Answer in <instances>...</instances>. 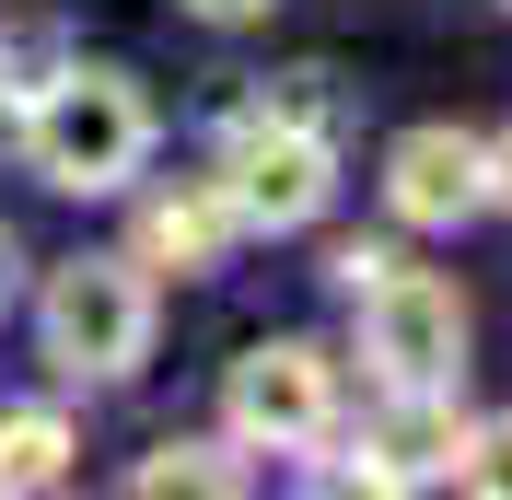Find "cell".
Wrapping results in <instances>:
<instances>
[{
	"instance_id": "1",
	"label": "cell",
	"mask_w": 512,
	"mask_h": 500,
	"mask_svg": "<svg viewBox=\"0 0 512 500\" xmlns=\"http://www.w3.org/2000/svg\"><path fill=\"white\" fill-rule=\"evenodd\" d=\"M12 140H24V163H35L59 198H117L128 175L152 163V94H140L128 70L70 59L59 82L12 117Z\"/></svg>"
},
{
	"instance_id": "2",
	"label": "cell",
	"mask_w": 512,
	"mask_h": 500,
	"mask_svg": "<svg viewBox=\"0 0 512 500\" xmlns=\"http://www.w3.org/2000/svg\"><path fill=\"white\" fill-rule=\"evenodd\" d=\"M35 326H47V361L70 384H128L152 361V268L140 256H70V268H47Z\"/></svg>"
},
{
	"instance_id": "3",
	"label": "cell",
	"mask_w": 512,
	"mask_h": 500,
	"mask_svg": "<svg viewBox=\"0 0 512 500\" xmlns=\"http://www.w3.org/2000/svg\"><path fill=\"white\" fill-rule=\"evenodd\" d=\"M222 210L233 233H303V221L338 198V140L315 128H268V117H233V152H222Z\"/></svg>"
},
{
	"instance_id": "4",
	"label": "cell",
	"mask_w": 512,
	"mask_h": 500,
	"mask_svg": "<svg viewBox=\"0 0 512 500\" xmlns=\"http://www.w3.org/2000/svg\"><path fill=\"white\" fill-rule=\"evenodd\" d=\"M222 419H233L245 454H303V442H326V419H338V361H326L315 338H256L222 373Z\"/></svg>"
},
{
	"instance_id": "5",
	"label": "cell",
	"mask_w": 512,
	"mask_h": 500,
	"mask_svg": "<svg viewBox=\"0 0 512 500\" xmlns=\"http://www.w3.org/2000/svg\"><path fill=\"white\" fill-rule=\"evenodd\" d=\"M350 303H361V361H373L384 384H454L466 373V303H454V280L384 268V280L350 291Z\"/></svg>"
},
{
	"instance_id": "6",
	"label": "cell",
	"mask_w": 512,
	"mask_h": 500,
	"mask_svg": "<svg viewBox=\"0 0 512 500\" xmlns=\"http://www.w3.org/2000/svg\"><path fill=\"white\" fill-rule=\"evenodd\" d=\"M454 454H466L454 384H384V419L361 431V454L338 466V489H431V477H454Z\"/></svg>"
},
{
	"instance_id": "7",
	"label": "cell",
	"mask_w": 512,
	"mask_h": 500,
	"mask_svg": "<svg viewBox=\"0 0 512 500\" xmlns=\"http://www.w3.org/2000/svg\"><path fill=\"white\" fill-rule=\"evenodd\" d=\"M384 210L419 221V233H454V221L489 210V140L478 128H396V152H384Z\"/></svg>"
},
{
	"instance_id": "8",
	"label": "cell",
	"mask_w": 512,
	"mask_h": 500,
	"mask_svg": "<svg viewBox=\"0 0 512 500\" xmlns=\"http://www.w3.org/2000/svg\"><path fill=\"white\" fill-rule=\"evenodd\" d=\"M222 245H233L222 187H163V198H140V233H128V256H140V268H175V280L222 268Z\"/></svg>"
},
{
	"instance_id": "9",
	"label": "cell",
	"mask_w": 512,
	"mask_h": 500,
	"mask_svg": "<svg viewBox=\"0 0 512 500\" xmlns=\"http://www.w3.org/2000/svg\"><path fill=\"white\" fill-rule=\"evenodd\" d=\"M70 454H82V442H70L59 407H12V419H0V489H59Z\"/></svg>"
},
{
	"instance_id": "10",
	"label": "cell",
	"mask_w": 512,
	"mask_h": 500,
	"mask_svg": "<svg viewBox=\"0 0 512 500\" xmlns=\"http://www.w3.org/2000/svg\"><path fill=\"white\" fill-rule=\"evenodd\" d=\"M233 454H245V442H152V454H140V466H128V489L140 500H175V489H245V466H233Z\"/></svg>"
},
{
	"instance_id": "11",
	"label": "cell",
	"mask_w": 512,
	"mask_h": 500,
	"mask_svg": "<svg viewBox=\"0 0 512 500\" xmlns=\"http://www.w3.org/2000/svg\"><path fill=\"white\" fill-rule=\"evenodd\" d=\"M59 70H70V35H59V24H12V35H0V128L24 117Z\"/></svg>"
},
{
	"instance_id": "12",
	"label": "cell",
	"mask_w": 512,
	"mask_h": 500,
	"mask_svg": "<svg viewBox=\"0 0 512 500\" xmlns=\"http://www.w3.org/2000/svg\"><path fill=\"white\" fill-rule=\"evenodd\" d=\"M245 117H268V128H315V140H338V70L326 59H303V70H280V82H256V105Z\"/></svg>"
},
{
	"instance_id": "13",
	"label": "cell",
	"mask_w": 512,
	"mask_h": 500,
	"mask_svg": "<svg viewBox=\"0 0 512 500\" xmlns=\"http://www.w3.org/2000/svg\"><path fill=\"white\" fill-rule=\"evenodd\" d=\"M454 477H466V489H489V500H512V407H501V419H466Z\"/></svg>"
},
{
	"instance_id": "14",
	"label": "cell",
	"mask_w": 512,
	"mask_h": 500,
	"mask_svg": "<svg viewBox=\"0 0 512 500\" xmlns=\"http://www.w3.org/2000/svg\"><path fill=\"white\" fill-rule=\"evenodd\" d=\"M384 268H396V256H384V245H338V256H326V280H338V291H373Z\"/></svg>"
},
{
	"instance_id": "15",
	"label": "cell",
	"mask_w": 512,
	"mask_h": 500,
	"mask_svg": "<svg viewBox=\"0 0 512 500\" xmlns=\"http://www.w3.org/2000/svg\"><path fill=\"white\" fill-rule=\"evenodd\" d=\"M198 24H268V12H280V0H187Z\"/></svg>"
},
{
	"instance_id": "16",
	"label": "cell",
	"mask_w": 512,
	"mask_h": 500,
	"mask_svg": "<svg viewBox=\"0 0 512 500\" xmlns=\"http://www.w3.org/2000/svg\"><path fill=\"white\" fill-rule=\"evenodd\" d=\"M489 210H512V128L489 140Z\"/></svg>"
},
{
	"instance_id": "17",
	"label": "cell",
	"mask_w": 512,
	"mask_h": 500,
	"mask_svg": "<svg viewBox=\"0 0 512 500\" xmlns=\"http://www.w3.org/2000/svg\"><path fill=\"white\" fill-rule=\"evenodd\" d=\"M12 268H24V245H12V221H0V303H12Z\"/></svg>"
}]
</instances>
